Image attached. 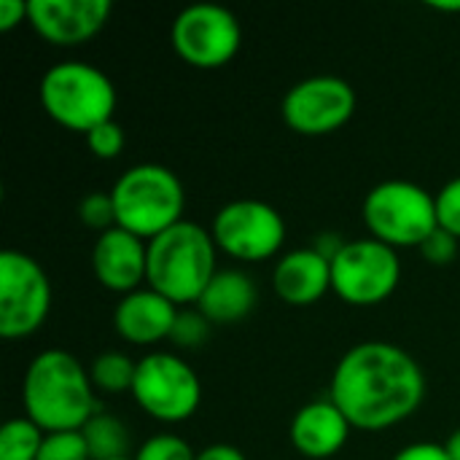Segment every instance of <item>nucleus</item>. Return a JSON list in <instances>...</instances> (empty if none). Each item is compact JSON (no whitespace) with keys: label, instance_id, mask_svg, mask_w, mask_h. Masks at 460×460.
<instances>
[{"label":"nucleus","instance_id":"nucleus-1","mask_svg":"<svg viewBox=\"0 0 460 460\" xmlns=\"http://www.w3.org/2000/svg\"><path fill=\"white\" fill-rule=\"evenodd\" d=\"M329 399L358 431H385L412 418L426 399L420 364L394 342H358L334 367Z\"/></svg>","mask_w":460,"mask_h":460},{"label":"nucleus","instance_id":"nucleus-2","mask_svg":"<svg viewBox=\"0 0 460 460\" xmlns=\"http://www.w3.org/2000/svg\"><path fill=\"white\" fill-rule=\"evenodd\" d=\"M89 369L67 350H40L24 372V415L46 434L81 431L100 412Z\"/></svg>","mask_w":460,"mask_h":460},{"label":"nucleus","instance_id":"nucleus-3","mask_svg":"<svg viewBox=\"0 0 460 460\" xmlns=\"http://www.w3.org/2000/svg\"><path fill=\"white\" fill-rule=\"evenodd\" d=\"M216 253L218 248L210 229L183 218L159 237L148 240L146 283L178 307L197 305L218 272Z\"/></svg>","mask_w":460,"mask_h":460},{"label":"nucleus","instance_id":"nucleus-4","mask_svg":"<svg viewBox=\"0 0 460 460\" xmlns=\"http://www.w3.org/2000/svg\"><path fill=\"white\" fill-rule=\"evenodd\" d=\"M38 97L54 124L81 135L102 121H111L119 100L111 75L81 59L51 65L40 78Z\"/></svg>","mask_w":460,"mask_h":460},{"label":"nucleus","instance_id":"nucleus-5","mask_svg":"<svg viewBox=\"0 0 460 460\" xmlns=\"http://www.w3.org/2000/svg\"><path fill=\"white\" fill-rule=\"evenodd\" d=\"M111 197L116 208V226L143 237L146 243L183 221L186 191L181 178L164 164L143 162L124 170L116 178Z\"/></svg>","mask_w":460,"mask_h":460},{"label":"nucleus","instance_id":"nucleus-6","mask_svg":"<svg viewBox=\"0 0 460 460\" xmlns=\"http://www.w3.org/2000/svg\"><path fill=\"white\" fill-rule=\"evenodd\" d=\"M369 234L391 248H420L437 229V202L412 181L377 183L361 208Z\"/></svg>","mask_w":460,"mask_h":460},{"label":"nucleus","instance_id":"nucleus-7","mask_svg":"<svg viewBox=\"0 0 460 460\" xmlns=\"http://www.w3.org/2000/svg\"><path fill=\"white\" fill-rule=\"evenodd\" d=\"M132 399L159 423H183L202 404V383L189 361L170 350H154L137 361Z\"/></svg>","mask_w":460,"mask_h":460},{"label":"nucleus","instance_id":"nucleus-8","mask_svg":"<svg viewBox=\"0 0 460 460\" xmlns=\"http://www.w3.org/2000/svg\"><path fill=\"white\" fill-rule=\"evenodd\" d=\"M402 280L396 248L375 240H348L332 261V291L350 307H375L394 296Z\"/></svg>","mask_w":460,"mask_h":460},{"label":"nucleus","instance_id":"nucleus-9","mask_svg":"<svg viewBox=\"0 0 460 460\" xmlns=\"http://www.w3.org/2000/svg\"><path fill=\"white\" fill-rule=\"evenodd\" d=\"M51 280L46 270L22 251L0 253V337H32L51 313Z\"/></svg>","mask_w":460,"mask_h":460},{"label":"nucleus","instance_id":"nucleus-10","mask_svg":"<svg viewBox=\"0 0 460 460\" xmlns=\"http://www.w3.org/2000/svg\"><path fill=\"white\" fill-rule=\"evenodd\" d=\"M216 248L226 256L256 264L280 253L286 243V221L278 208L261 199H232L226 202L210 224Z\"/></svg>","mask_w":460,"mask_h":460},{"label":"nucleus","instance_id":"nucleus-11","mask_svg":"<svg viewBox=\"0 0 460 460\" xmlns=\"http://www.w3.org/2000/svg\"><path fill=\"white\" fill-rule=\"evenodd\" d=\"M170 40L186 65L197 70H216L237 57L243 46V27L229 8L194 3L175 16Z\"/></svg>","mask_w":460,"mask_h":460},{"label":"nucleus","instance_id":"nucleus-12","mask_svg":"<svg viewBox=\"0 0 460 460\" xmlns=\"http://www.w3.org/2000/svg\"><path fill=\"white\" fill-rule=\"evenodd\" d=\"M356 89L340 75H310L296 81L280 105L288 129L305 137H323L342 129L356 113Z\"/></svg>","mask_w":460,"mask_h":460},{"label":"nucleus","instance_id":"nucleus-13","mask_svg":"<svg viewBox=\"0 0 460 460\" xmlns=\"http://www.w3.org/2000/svg\"><path fill=\"white\" fill-rule=\"evenodd\" d=\"M111 0H27V24L51 46H81L111 19Z\"/></svg>","mask_w":460,"mask_h":460},{"label":"nucleus","instance_id":"nucleus-14","mask_svg":"<svg viewBox=\"0 0 460 460\" xmlns=\"http://www.w3.org/2000/svg\"><path fill=\"white\" fill-rule=\"evenodd\" d=\"M92 272L113 294H132L148 275V243L121 226L97 234L92 248Z\"/></svg>","mask_w":460,"mask_h":460},{"label":"nucleus","instance_id":"nucleus-15","mask_svg":"<svg viewBox=\"0 0 460 460\" xmlns=\"http://www.w3.org/2000/svg\"><path fill=\"white\" fill-rule=\"evenodd\" d=\"M178 310V305H172L154 288H137L119 299L113 310V326L124 342L146 348L170 340Z\"/></svg>","mask_w":460,"mask_h":460},{"label":"nucleus","instance_id":"nucleus-16","mask_svg":"<svg viewBox=\"0 0 460 460\" xmlns=\"http://www.w3.org/2000/svg\"><path fill=\"white\" fill-rule=\"evenodd\" d=\"M353 426L332 399H318L296 410L288 437L302 458H334L350 439Z\"/></svg>","mask_w":460,"mask_h":460},{"label":"nucleus","instance_id":"nucleus-17","mask_svg":"<svg viewBox=\"0 0 460 460\" xmlns=\"http://www.w3.org/2000/svg\"><path fill=\"white\" fill-rule=\"evenodd\" d=\"M275 294L291 307H310L332 291V261L313 245L288 251L272 270Z\"/></svg>","mask_w":460,"mask_h":460},{"label":"nucleus","instance_id":"nucleus-18","mask_svg":"<svg viewBox=\"0 0 460 460\" xmlns=\"http://www.w3.org/2000/svg\"><path fill=\"white\" fill-rule=\"evenodd\" d=\"M259 302L256 283L243 270H218L202 291L197 310L213 326H232L245 321Z\"/></svg>","mask_w":460,"mask_h":460},{"label":"nucleus","instance_id":"nucleus-19","mask_svg":"<svg viewBox=\"0 0 460 460\" xmlns=\"http://www.w3.org/2000/svg\"><path fill=\"white\" fill-rule=\"evenodd\" d=\"M89 456L92 460H119V458H132V434L129 426L111 415V412H94L89 418V423L81 429Z\"/></svg>","mask_w":460,"mask_h":460},{"label":"nucleus","instance_id":"nucleus-20","mask_svg":"<svg viewBox=\"0 0 460 460\" xmlns=\"http://www.w3.org/2000/svg\"><path fill=\"white\" fill-rule=\"evenodd\" d=\"M135 372H137V361H132L121 350H105L89 364V377H92L94 391L108 394V396L132 394Z\"/></svg>","mask_w":460,"mask_h":460},{"label":"nucleus","instance_id":"nucleus-21","mask_svg":"<svg viewBox=\"0 0 460 460\" xmlns=\"http://www.w3.org/2000/svg\"><path fill=\"white\" fill-rule=\"evenodd\" d=\"M46 431L24 418H11L0 429V460H38Z\"/></svg>","mask_w":460,"mask_h":460},{"label":"nucleus","instance_id":"nucleus-22","mask_svg":"<svg viewBox=\"0 0 460 460\" xmlns=\"http://www.w3.org/2000/svg\"><path fill=\"white\" fill-rule=\"evenodd\" d=\"M210 329H213V323L197 307L194 310L191 307H181L167 342H172L178 350H197V348H202L208 342Z\"/></svg>","mask_w":460,"mask_h":460},{"label":"nucleus","instance_id":"nucleus-23","mask_svg":"<svg viewBox=\"0 0 460 460\" xmlns=\"http://www.w3.org/2000/svg\"><path fill=\"white\" fill-rule=\"evenodd\" d=\"M75 213L86 229H94L100 234L116 226V208L111 191H89L86 197H81Z\"/></svg>","mask_w":460,"mask_h":460},{"label":"nucleus","instance_id":"nucleus-24","mask_svg":"<svg viewBox=\"0 0 460 460\" xmlns=\"http://www.w3.org/2000/svg\"><path fill=\"white\" fill-rule=\"evenodd\" d=\"M135 460H197L194 447L178 437V434H156L146 439L137 453L132 456Z\"/></svg>","mask_w":460,"mask_h":460},{"label":"nucleus","instance_id":"nucleus-25","mask_svg":"<svg viewBox=\"0 0 460 460\" xmlns=\"http://www.w3.org/2000/svg\"><path fill=\"white\" fill-rule=\"evenodd\" d=\"M38 460H92V456L81 431H57L46 434Z\"/></svg>","mask_w":460,"mask_h":460},{"label":"nucleus","instance_id":"nucleus-26","mask_svg":"<svg viewBox=\"0 0 460 460\" xmlns=\"http://www.w3.org/2000/svg\"><path fill=\"white\" fill-rule=\"evenodd\" d=\"M86 146L97 159H116V156H121V151L127 146L124 127L116 119L102 121V124H97L94 129L86 132Z\"/></svg>","mask_w":460,"mask_h":460},{"label":"nucleus","instance_id":"nucleus-27","mask_svg":"<svg viewBox=\"0 0 460 460\" xmlns=\"http://www.w3.org/2000/svg\"><path fill=\"white\" fill-rule=\"evenodd\" d=\"M434 202H437V221H439V229L450 232L453 237L460 240V175L447 181L437 194H434Z\"/></svg>","mask_w":460,"mask_h":460},{"label":"nucleus","instance_id":"nucleus-28","mask_svg":"<svg viewBox=\"0 0 460 460\" xmlns=\"http://www.w3.org/2000/svg\"><path fill=\"white\" fill-rule=\"evenodd\" d=\"M418 251H420V256H423L429 264L445 267V264H453L456 256H458V237H453V234L445 232V229H437Z\"/></svg>","mask_w":460,"mask_h":460},{"label":"nucleus","instance_id":"nucleus-29","mask_svg":"<svg viewBox=\"0 0 460 460\" xmlns=\"http://www.w3.org/2000/svg\"><path fill=\"white\" fill-rule=\"evenodd\" d=\"M391 460H450L445 445H437V442H415V445H407L402 447Z\"/></svg>","mask_w":460,"mask_h":460},{"label":"nucleus","instance_id":"nucleus-30","mask_svg":"<svg viewBox=\"0 0 460 460\" xmlns=\"http://www.w3.org/2000/svg\"><path fill=\"white\" fill-rule=\"evenodd\" d=\"M27 22V3L22 0H0V30L8 32Z\"/></svg>","mask_w":460,"mask_h":460},{"label":"nucleus","instance_id":"nucleus-31","mask_svg":"<svg viewBox=\"0 0 460 460\" xmlns=\"http://www.w3.org/2000/svg\"><path fill=\"white\" fill-rule=\"evenodd\" d=\"M345 245H348V240H345L342 234H337V232H321V234L315 237V243H313V248H315L323 259H329V261H334Z\"/></svg>","mask_w":460,"mask_h":460},{"label":"nucleus","instance_id":"nucleus-32","mask_svg":"<svg viewBox=\"0 0 460 460\" xmlns=\"http://www.w3.org/2000/svg\"><path fill=\"white\" fill-rule=\"evenodd\" d=\"M197 460H248V458H245V453H243L240 447L218 442V445H208L205 450H199V453H197Z\"/></svg>","mask_w":460,"mask_h":460},{"label":"nucleus","instance_id":"nucleus-33","mask_svg":"<svg viewBox=\"0 0 460 460\" xmlns=\"http://www.w3.org/2000/svg\"><path fill=\"white\" fill-rule=\"evenodd\" d=\"M445 450H447L450 460H460V429H456V431L447 437V442H445Z\"/></svg>","mask_w":460,"mask_h":460},{"label":"nucleus","instance_id":"nucleus-34","mask_svg":"<svg viewBox=\"0 0 460 460\" xmlns=\"http://www.w3.org/2000/svg\"><path fill=\"white\" fill-rule=\"evenodd\" d=\"M429 8H437V11L456 13V11H460V0H456V3H429Z\"/></svg>","mask_w":460,"mask_h":460},{"label":"nucleus","instance_id":"nucleus-35","mask_svg":"<svg viewBox=\"0 0 460 460\" xmlns=\"http://www.w3.org/2000/svg\"><path fill=\"white\" fill-rule=\"evenodd\" d=\"M119 460H135V458H119Z\"/></svg>","mask_w":460,"mask_h":460}]
</instances>
